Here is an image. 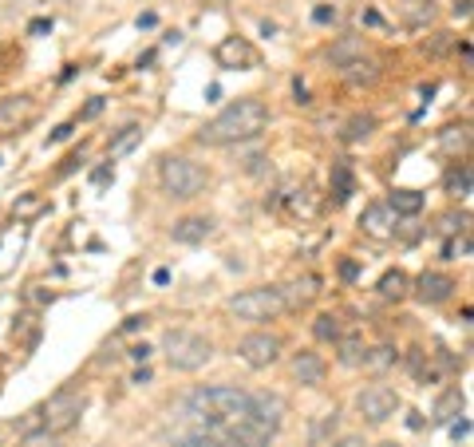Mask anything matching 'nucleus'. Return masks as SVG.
Instances as JSON below:
<instances>
[{"mask_svg": "<svg viewBox=\"0 0 474 447\" xmlns=\"http://www.w3.org/2000/svg\"><path fill=\"white\" fill-rule=\"evenodd\" d=\"M265 123H269V112L261 99H237V104L222 107V112L198 131V139L210 143V147H230V143L257 139V135L265 131Z\"/></svg>", "mask_w": 474, "mask_h": 447, "instance_id": "nucleus-1", "label": "nucleus"}, {"mask_svg": "<svg viewBox=\"0 0 474 447\" xmlns=\"http://www.w3.org/2000/svg\"><path fill=\"white\" fill-rule=\"evenodd\" d=\"M186 412H190L198 424H206L210 432H222V428L237 424V420L249 416V392L233 384H210V388H194L190 400H186Z\"/></svg>", "mask_w": 474, "mask_h": 447, "instance_id": "nucleus-2", "label": "nucleus"}, {"mask_svg": "<svg viewBox=\"0 0 474 447\" xmlns=\"http://www.w3.org/2000/svg\"><path fill=\"white\" fill-rule=\"evenodd\" d=\"M163 352H166V360H171V368H178V373H198L202 365H210L214 344L202 333H190V328H171V333L163 336Z\"/></svg>", "mask_w": 474, "mask_h": 447, "instance_id": "nucleus-3", "label": "nucleus"}, {"mask_svg": "<svg viewBox=\"0 0 474 447\" xmlns=\"http://www.w3.org/2000/svg\"><path fill=\"white\" fill-rule=\"evenodd\" d=\"M83 412H88V392H83V388H59L36 416H40V428H44V432L64 435L80 424Z\"/></svg>", "mask_w": 474, "mask_h": 447, "instance_id": "nucleus-4", "label": "nucleus"}, {"mask_svg": "<svg viewBox=\"0 0 474 447\" xmlns=\"http://www.w3.org/2000/svg\"><path fill=\"white\" fill-rule=\"evenodd\" d=\"M158 179H163L166 194H174V198H194V194L206 190V171H202L198 163H190V158H182V155L163 158Z\"/></svg>", "mask_w": 474, "mask_h": 447, "instance_id": "nucleus-5", "label": "nucleus"}, {"mask_svg": "<svg viewBox=\"0 0 474 447\" xmlns=\"http://www.w3.org/2000/svg\"><path fill=\"white\" fill-rule=\"evenodd\" d=\"M285 305H289L285 293L269 289V285L265 289H245V293H237V297H230V313L241 320H273Z\"/></svg>", "mask_w": 474, "mask_h": 447, "instance_id": "nucleus-6", "label": "nucleus"}, {"mask_svg": "<svg viewBox=\"0 0 474 447\" xmlns=\"http://www.w3.org/2000/svg\"><path fill=\"white\" fill-rule=\"evenodd\" d=\"M356 408H360V416L368 420V424H384V420H392L395 412H400V392L387 384H371L356 396Z\"/></svg>", "mask_w": 474, "mask_h": 447, "instance_id": "nucleus-7", "label": "nucleus"}, {"mask_svg": "<svg viewBox=\"0 0 474 447\" xmlns=\"http://www.w3.org/2000/svg\"><path fill=\"white\" fill-rule=\"evenodd\" d=\"M285 416H289V404H285V396L277 392H249V420L253 424H261L265 432H281Z\"/></svg>", "mask_w": 474, "mask_h": 447, "instance_id": "nucleus-8", "label": "nucleus"}, {"mask_svg": "<svg viewBox=\"0 0 474 447\" xmlns=\"http://www.w3.org/2000/svg\"><path fill=\"white\" fill-rule=\"evenodd\" d=\"M237 357H241L249 368H269L277 357H281V336H277V333H249V336H241Z\"/></svg>", "mask_w": 474, "mask_h": 447, "instance_id": "nucleus-9", "label": "nucleus"}, {"mask_svg": "<svg viewBox=\"0 0 474 447\" xmlns=\"http://www.w3.org/2000/svg\"><path fill=\"white\" fill-rule=\"evenodd\" d=\"M222 443H230V447H269L273 443V432H265L261 424H253L249 416L245 420H237V424H230V428H222Z\"/></svg>", "mask_w": 474, "mask_h": 447, "instance_id": "nucleus-10", "label": "nucleus"}, {"mask_svg": "<svg viewBox=\"0 0 474 447\" xmlns=\"http://www.w3.org/2000/svg\"><path fill=\"white\" fill-rule=\"evenodd\" d=\"M32 119V99L28 96H8L0 99V135L20 131Z\"/></svg>", "mask_w": 474, "mask_h": 447, "instance_id": "nucleus-11", "label": "nucleus"}, {"mask_svg": "<svg viewBox=\"0 0 474 447\" xmlns=\"http://www.w3.org/2000/svg\"><path fill=\"white\" fill-rule=\"evenodd\" d=\"M451 293H455V281L447 274H423L419 285H415V297H419L423 305H443Z\"/></svg>", "mask_w": 474, "mask_h": 447, "instance_id": "nucleus-12", "label": "nucleus"}, {"mask_svg": "<svg viewBox=\"0 0 474 447\" xmlns=\"http://www.w3.org/2000/svg\"><path fill=\"white\" fill-rule=\"evenodd\" d=\"M218 64H222V67H253V64H257V52H253L249 40L230 36V40H222V44H218Z\"/></svg>", "mask_w": 474, "mask_h": 447, "instance_id": "nucleus-13", "label": "nucleus"}, {"mask_svg": "<svg viewBox=\"0 0 474 447\" xmlns=\"http://www.w3.org/2000/svg\"><path fill=\"white\" fill-rule=\"evenodd\" d=\"M174 242H182V246H198V242H206L210 234H214V218L206 214H190L182 218V222H174Z\"/></svg>", "mask_w": 474, "mask_h": 447, "instance_id": "nucleus-14", "label": "nucleus"}, {"mask_svg": "<svg viewBox=\"0 0 474 447\" xmlns=\"http://www.w3.org/2000/svg\"><path fill=\"white\" fill-rule=\"evenodd\" d=\"M360 226L371 234V238H392V230H395V214L387 210V202H371V206L360 214Z\"/></svg>", "mask_w": 474, "mask_h": 447, "instance_id": "nucleus-15", "label": "nucleus"}, {"mask_svg": "<svg viewBox=\"0 0 474 447\" xmlns=\"http://www.w3.org/2000/svg\"><path fill=\"white\" fill-rule=\"evenodd\" d=\"M289 368H293V376H296V381H301V384H309V388L325 384V373H328V368H325V360H320L317 352H296Z\"/></svg>", "mask_w": 474, "mask_h": 447, "instance_id": "nucleus-16", "label": "nucleus"}, {"mask_svg": "<svg viewBox=\"0 0 474 447\" xmlns=\"http://www.w3.org/2000/svg\"><path fill=\"white\" fill-rule=\"evenodd\" d=\"M360 56H368V40H363V36H340L333 48H328V60H333L336 67L360 60Z\"/></svg>", "mask_w": 474, "mask_h": 447, "instance_id": "nucleus-17", "label": "nucleus"}, {"mask_svg": "<svg viewBox=\"0 0 474 447\" xmlns=\"http://www.w3.org/2000/svg\"><path fill=\"white\" fill-rule=\"evenodd\" d=\"M340 75L352 83V88H368V83H376V80H379V64L371 60V56H360V60L344 64V67H340Z\"/></svg>", "mask_w": 474, "mask_h": 447, "instance_id": "nucleus-18", "label": "nucleus"}, {"mask_svg": "<svg viewBox=\"0 0 474 447\" xmlns=\"http://www.w3.org/2000/svg\"><path fill=\"white\" fill-rule=\"evenodd\" d=\"M439 0H400V16L411 24V28H423L427 20H435Z\"/></svg>", "mask_w": 474, "mask_h": 447, "instance_id": "nucleus-19", "label": "nucleus"}, {"mask_svg": "<svg viewBox=\"0 0 474 447\" xmlns=\"http://www.w3.org/2000/svg\"><path fill=\"white\" fill-rule=\"evenodd\" d=\"M411 293V281L403 269H387L384 277H379V297L384 301H403Z\"/></svg>", "mask_w": 474, "mask_h": 447, "instance_id": "nucleus-20", "label": "nucleus"}, {"mask_svg": "<svg viewBox=\"0 0 474 447\" xmlns=\"http://www.w3.org/2000/svg\"><path fill=\"white\" fill-rule=\"evenodd\" d=\"M139 143H142V127H134V123H131V127H123L111 143H107V163H115V158L131 155V150L139 147Z\"/></svg>", "mask_w": 474, "mask_h": 447, "instance_id": "nucleus-21", "label": "nucleus"}, {"mask_svg": "<svg viewBox=\"0 0 474 447\" xmlns=\"http://www.w3.org/2000/svg\"><path fill=\"white\" fill-rule=\"evenodd\" d=\"M387 210H392L395 218H411L423 210V194L419 190H392V198H387Z\"/></svg>", "mask_w": 474, "mask_h": 447, "instance_id": "nucleus-22", "label": "nucleus"}, {"mask_svg": "<svg viewBox=\"0 0 474 447\" xmlns=\"http://www.w3.org/2000/svg\"><path fill=\"white\" fill-rule=\"evenodd\" d=\"M20 250H24V234H8V238L0 242V277H8L16 269V261H20Z\"/></svg>", "mask_w": 474, "mask_h": 447, "instance_id": "nucleus-23", "label": "nucleus"}, {"mask_svg": "<svg viewBox=\"0 0 474 447\" xmlns=\"http://www.w3.org/2000/svg\"><path fill=\"white\" fill-rule=\"evenodd\" d=\"M459 412H463V392H459V388H451V392L435 404V420H439V424H451Z\"/></svg>", "mask_w": 474, "mask_h": 447, "instance_id": "nucleus-24", "label": "nucleus"}, {"mask_svg": "<svg viewBox=\"0 0 474 447\" xmlns=\"http://www.w3.org/2000/svg\"><path fill=\"white\" fill-rule=\"evenodd\" d=\"M360 365H368L371 373H384V368H392V365H395V349H392V344H376L371 352H363Z\"/></svg>", "mask_w": 474, "mask_h": 447, "instance_id": "nucleus-25", "label": "nucleus"}, {"mask_svg": "<svg viewBox=\"0 0 474 447\" xmlns=\"http://www.w3.org/2000/svg\"><path fill=\"white\" fill-rule=\"evenodd\" d=\"M447 194H451V198H463V202L470 198V166H459V171L447 174Z\"/></svg>", "mask_w": 474, "mask_h": 447, "instance_id": "nucleus-26", "label": "nucleus"}, {"mask_svg": "<svg viewBox=\"0 0 474 447\" xmlns=\"http://www.w3.org/2000/svg\"><path fill=\"white\" fill-rule=\"evenodd\" d=\"M174 447H222V435L210 432V428H198V432L182 435V440H178Z\"/></svg>", "mask_w": 474, "mask_h": 447, "instance_id": "nucleus-27", "label": "nucleus"}, {"mask_svg": "<svg viewBox=\"0 0 474 447\" xmlns=\"http://www.w3.org/2000/svg\"><path fill=\"white\" fill-rule=\"evenodd\" d=\"M333 194H336V202H344L352 194V171H348V163H336L333 166Z\"/></svg>", "mask_w": 474, "mask_h": 447, "instance_id": "nucleus-28", "label": "nucleus"}, {"mask_svg": "<svg viewBox=\"0 0 474 447\" xmlns=\"http://www.w3.org/2000/svg\"><path fill=\"white\" fill-rule=\"evenodd\" d=\"M371 131H376V119H371V115H356V119H348V131H344V139H348V143H363Z\"/></svg>", "mask_w": 474, "mask_h": 447, "instance_id": "nucleus-29", "label": "nucleus"}, {"mask_svg": "<svg viewBox=\"0 0 474 447\" xmlns=\"http://www.w3.org/2000/svg\"><path fill=\"white\" fill-rule=\"evenodd\" d=\"M312 333H317L320 341H340V320H336L333 313H320L317 320H312Z\"/></svg>", "mask_w": 474, "mask_h": 447, "instance_id": "nucleus-30", "label": "nucleus"}, {"mask_svg": "<svg viewBox=\"0 0 474 447\" xmlns=\"http://www.w3.org/2000/svg\"><path fill=\"white\" fill-rule=\"evenodd\" d=\"M363 352H368V349H363L360 336H340V360H344V365H360Z\"/></svg>", "mask_w": 474, "mask_h": 447, "instance_id": "nucleus-31", "label": "nucleus"}, {"mask_svg": "<svg viewBox=\"0 0 474 447\" xmlns=\"http://www.w3.org/2000/svg\"><path fill=\"white\" fill-rule=\"evenodd\" d=\"M40 210H44V198H40V194H24V198H16L12 218H36Z\"/></svg>", "mask_w": 474, "mask_h": 447, "instance_id": "nucleus-32", "label": "nucleus"}, {"mask_svg": "<svg viewBox=\"0 0 474 447\" xmlns=\"http://www.w3.org/2000/svg\"><path fill=\"white\" fill-rule=\"evenodd\" d=\"M467 143H470V131L467 127H447L443 150H467Z\"/></svg>", "mask_w": 474, "mask_h": 447, "instance_id": "nucleus-33", "label": "nucleus"}, {"mask_svg": "<svg viewBox=\"0 0 474 447\" xmlns=\"http://www.w3.org/2000/svg\"><path fill=\"white\" fill-rule=\"evenodd\" d=\"M20 447H59V435H52V432H44V428H40V432L24 435Z\"/></svg>", "mask_w": 474, "mask_h": 447, "instance_id": "nucleus-34", "label": "nucleus"}, {"mask_svg": "<svg viewBox=\"0 0 474 447\" xmlns=\"http://www.w3.org/2000/svg\"><path fill=\"white\" fill-rule=\"evenodd\" d=\"M336 420H340V416H336V412H328V416L320 420L317 428H312V443H320V440H325L328 432H336Z\"/></svg>", "mask_w": 474, "mask_h": 447, "instance_id": "nucleus-35", "label": "nucleus"}, {"mask_svg": "<svg viewBox=\"0 0 474 447\" xmlns=\"http://www.w3.org/2000/svg\"><path fill=\"white\" fill-rule=\"evenodd\" d=\"M312 20H317V24H333V20H336V8L320 4V8H317V12H312Z\"/></svg>", "mask_w": 474, "mask_h": 447, "instance_id": "nucleus-36", "label": "nucleus"}, {"mask_svg": "<svg viewBox=\"0 0 474 447\" xmlns=\"http://www.w3.org/2000/svg\"><path fill=\"white\" fill-rule=\"evenodd\" d=\"M447 254H451V258H467V254H470V242H467V238L455 242V246H447Z\"/></svg>", "mask_w": 474, "mask_h": 447, "instance_id": "nucleus-37", "label": "nucleus"}, {"mask_svg": "<svg viewBox=\"0 0 474 447\" xmlns=\"http://www.w3.org/2000/svg\"><path fill=\"white\" fill-rule=\"evenodd\" d=\"M99 112H103V99H91V104L83 107V115H80V119H96Z\"/></svg>", "mask_w": 474, "mask_h": 447, "instance_id": "nucleus-38", "label": "nucleus"}, {"mask_svg": "<svg viewBox=\"0 0 474 447\" xmlns=\"http://www.w3.org/2000/svg\"><path fill=\"white\" fill-rule=\"evenodd\" d=\"M451 435H455V440H467V435H470V424H467V420H459V424H451Z\"/></svg>", "mask_w": 474, "mask_h": 447, "instance_id": "nucleus-39", "label": "nucleus"}, {"mask_svg": "<svg viewBox=\"0 0 474 447\" xmlns=\"http://www.w3.org/2000/svg\"><path fill=\"white\" fill-rule=\"evenodd\" d=\"M328 447H363V440H360V435H340V440L328 443Z\"/></svg>", "mask_w": 474, "mask_h": 447, "instance_id": "nucleus-40", "label": "nucleus"}, {"mask_svg": "<svg viewBox=\"0 0 474 447\" xmlns=\"http://www.w3.org/2000/svg\"><path fill=\"white\" fill-rule=\"evenodd\" d=\"M72 131H75L72 123H64V127H56V131H52V143H64V139H67V135H72Z\"/></svg>", "mask_w": 474, "mask_h": 447, "instance_id": "nucleus-41", "label": "nucleus"}, {"mask_svg": "<svg viewBox=\"0 0 474 447\" xmlns=\"http://www.w3.org/2000/svg\"><path fill=\"white\" fill-rule=\"evenodd\" d=\"M131 384H150V368H147V365H142V368H139V373H134V376H131Z\"/></svg>", "mask_w": 474, "mask_h": 447, "instance_id": "nucleus-42", "label": "nucleus"}, {"mask_svg": "<svg viewBox=\"0 0 474 447\" xmlns=\"http://www.w3.org/2000/svg\"><path fill=\"white\" fill-rule=\"evenodd\" d=\"M107 179H111V166H99V171L91 174V182H96V187H99V182H107Z\"/></svg>", "mask_w": 474, "mask_h": 447, "instance_id": "nucleus-43", "label": "nucleus"}, {"mask_svg": "<svg viewBox=\"0 0 474 447\" xmlns=\"http://www.w3.org/2000/svg\"><path fill=\"white\" fill-rule=\"evenodd\" d=\"M32 32H36V36H44V32H52V20H32Z\"/></svg>", "mask_w": 474, "mask_h": 447, "instance_id": "nucleus-44", "label": "nucleus"}, {"mask_svg": "<svg viewBox=\"0 0 474 447\" xmlns=\"http://www.w3.org/2000/svg\"><path fill=\"white\" fill-rule=\"evenodd\" d=\"M139 325H147V317H126V320H123V328H126V333H134V328H139Z\"/></svg>", "mask_w": 474, "mask_h": 447, "instance_id": "nucleus-45", "label": "nucleus"}, {"mask_svg": "<svg viewBox=\"0 0 474 447\" xmlns=\"http://www.w3.org/2000/svg\"><path fill=\"white\" fill-rule=\"evenodd\" d=\"M131 357H134V360H147V357H150V349H147V344H134Z\"/></svg>", "mask_w": 474, "mask_h": 447, "instance_id": "nucleus-46", "label": "nucleus"}, {"mask_svg": "<svg viewBox=\"0 0 474 447\" xmlns=\"http://www.w3.org/2000/svg\"><path fill=\"white\" fill-rule=\"evenodd\" d=\"M376 447H400V443H392V440H384V443H376Z\"/></svg>", "mask_w": 474, "mask_h": 447, "instance_id": "nucleus-47", "label": "nucleus"}]
</instances>
